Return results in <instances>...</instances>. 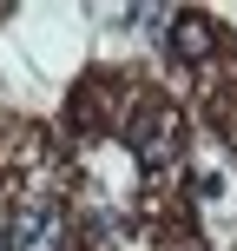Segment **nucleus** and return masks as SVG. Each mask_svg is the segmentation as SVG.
Segmentation results:
<instances>
[{
    "label": "nucleus",
    "mask_w": 237,
    "mask_h": 251,
    "mask_svg": "<svg viewBox=\"0 0 237 251\" xmlns=\"http://www.w3.org/2000/svg\"><path fill=\"white\" fill-rule=\"evenodd\" d=\"M7 238H13V251H60V212L26 205V212L7 225Z\"/></svg>",
    "instance_id": "nucleus-1"
}]
</instances>
